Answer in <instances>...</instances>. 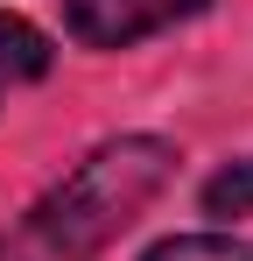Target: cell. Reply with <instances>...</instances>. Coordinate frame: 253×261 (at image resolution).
<instances>
[{
	"label": "cell",
	"instance_id": "obj_1",
	"mask_svg": "<svg viewBox=\"0 0 253 261\" xmlns=\"http://www.w3.org/2000/svg\"><path fill=\"white\" fill-rule=\"evenodd\" d=\"M176 176L162 134H113L0 233V261H99Z\"/></svg>",
	"mask_w": 253,
	"mask_h": 261
},
{
	"label": "cell",
	"instance_id": "obj_2",
	"mask_svg": "<svg viewBox=\"0 0 253 261\" xmlns=\"http://www.w3.org/2000/svg\"><path fill=\"white\" fill-rule=\"evenodd\" d=\"M211 0H64V29L84 49H134L176 21L204 14Z\"/></svg>",
	"mask_w": 253,
	"mask_h": 261
},
{
	"label": "cell",
	"instance_id": "obj_3",
	"mask_svg": "<svg viewBox=\"0 0 253 261\" xmlns=\"http://www.w3.org/2000/svg\"><path fill=\"white\" fill-rule=\"evenodd\" d=\"M49 36H42L36 21H21V14H0V92L14 85H36L42 71H49Z\"/></svg>",
	"mask_w": 253,
	"mask_h": 261
},
{
	"label": "cell",
	"instance_id": "obj_4",
	"mask_svg": "<svg viewBox=\"0 0 253 261\" xmlns=\"http://www.w3.org/2000/svg\"><path fill=\"white\" fill-rule=\"evenodd\" d=\"M197 205H204V219H253V155L225 163V170L197 191Z\"/></svg>",
	"mask_w": 253,
	"mask_h": 261
},
{
	"label": "cell",
	"instance_id": "obj_5",
	"mask_svg": "<svg viewBox=\"0 0 253 261\" xmlns=\"http://www.w3.org/2000/svg\"><path fill=\"white\" fill-rule=\"evenodd\" d=\"M141 261H253V240H232V233H176V240H155Z\"/></svg>",
	"mask_w": 253,
	"mask_h": 261
}]
</instances>
